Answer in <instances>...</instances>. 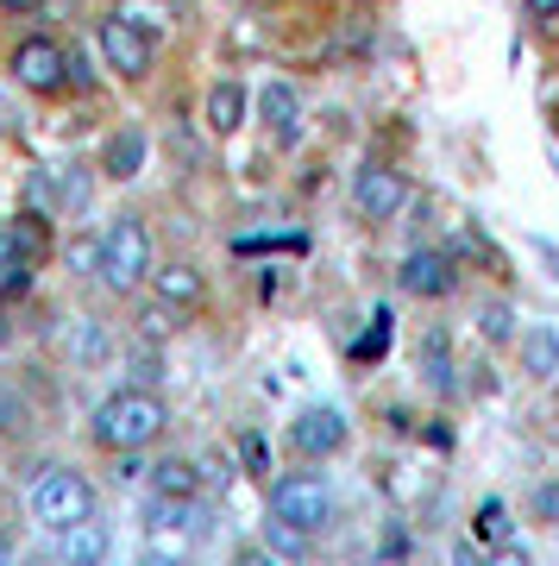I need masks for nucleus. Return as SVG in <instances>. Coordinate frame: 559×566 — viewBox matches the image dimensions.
Masks as SVG:
<instances>
[{
	"label": "nucleus",
	"mask_w": 559,
	"mask_h": 566,
	"mask_svg": "<svg viewBox=\"0 0 559 566\" xmlns=\"http://www.w3.org/2000/svg\"><path fill=\"white\" fill-rule=\"evenodd\" d=\"M164 422H170L164 397L133 385V390H114V397L95 409V428H88V434H95V447H107V453H139V447H151L164 434Z\"/></svg>",
	"instance_id": "f257e3e1"
},
{
	"label": "nucleus",
	"mask_w": 559,
	"mask_h": 566,
	"mask_svg": "<svg viewBox=\"0 0 559 566\" xmlns=\"http://www.w3.org/2000/svg\"><path fill=\"white\" fill-rule=\"evenodd\" d=\"M25 510H32V523L63 535L70 523L95 516V485L82 472H70V465H44L39 479H32V491H25Z\"/></svg>",
	"instance_id": "f03ea898"
},
{
	"label": "nucleus",
	"mask_w": 559,
	"mask_h": 566,
	"mask_svg": "<svg viewBox=\"0 0 559 566\" xmlns=\"http://www.w3.org/2000/svg\"><path fill=\"white\" fill-rule=\"evenodd\" d=\"M95 277L107 283V290H139L145 277H151V233H145V221H133V214H120V221L101 233V264Z\"/></svg>",
	"instance_id": "7ed1b4c3"
},
{
	"label": "nucleus",
	"mask_w": 559,
	"mask_h": 566,
	"mask_svg": "<svg viewBox=\"0 0 559 566\" xmlns=\"http://www.w3.org/2000/svg\"><path fill=\"white\" fill-rule=\"evenodd\" d=\"M271 516L302 535H320V528L334 523V491L320 472H283L277 485H271Z\"/></svg>",
	"instance_id": "20e7f679"
},
{
	"label": "nucleus",
	"mask_w": 559,
	"mask_h": 566,
	"mask_svg": "<svg viewBox=\"0 0 559 566\" xmlns=\"http://www.w3.org/2000/svg\"><path fill=\"white\" fill-rule=\"evenodd\" d=\"M352 208H359L365 221H397L402 208H409V177L390 170V164H365L359 177H352Z\"/></svg>",
	"instance_id": "39448f33"
},
{
	"label": "nucleus",
	"mask_w": 559,
	"mask_h": 566,
	"mask_svg": "<svg viewBox=\"0 0 559 566\" xmlns=\"http://www.w3.org/2000/svg\"><path fill=\"white\" fill-rule=\"evenodd\" d=\"M151 51H158V39L139 32L126 13H107V20H101V57L114 63L120 76H145V70H151Z\"/></svg>",
	"instance_id": "423d86ee"
},
{
	"label": "nucleus",
	"mask_w": 559,
	"mask_h": 566,
	"mask_svg": "<svg viewBox=\"0 0 559 566\" xmlns=\"http://www.w3.org/2000/svg\"><path fill=\"white\" fill-rule=\"evenodd\" d=\"M7 70H13V82L32 88V95H57L63 88V44L57 39H20Z\"/></svg>",
	"instance_id": "0eeeda50"
},
{
	"label": "nucleus",
	"mask_w": 559,
	"mask_h": 566,
	"mask_svg": "<svg viewBox=\"0 0 559 566\" xmlns=\"http://www.w3.org/2000/svg\"><path fill=\"white\" fill-rule=\"evenodd\" d=\"M402 296H421V303H440V296H453L460 290V271H453V259L446 252H434V245H421V252H409L397 271Z\"/></svg>",
	"instance_id": "6e6552de"
},
{
	"label": "nucleus",
	"mask_w": 559,
	"mask_h": 566,
	"mask_svg": "<svg viewBox=\"0 0 559 566\" xmlns=\"http://www.w3.org/2000/svg\"><path fill=\"white\" fill-rule=\"evenodd\" d=\"M346 416L340 409H327V403H315V409H302L296 422H289V447H296L302 460H327V453H340L346 447Z\"/></svg>",
	"instance_id": "1a4fd4ad"
},
{
	"label": "nucleus",
	"mask_w": 559,
	"mask_h": 566,
	"mask_svg": "<svg viewBox=\"0 0 559 566\" xmlns=\"http://www.w3.org/2000/svg\"><path fill=\"white\" fill-rule=\"evenodd\" d=\"M57 554H63V566H107V554H114V535H107V523L82 516V523L63 528Z\"/></svg>",
	"instance_id": "9d476101"
},
{
	"label": "nucleus",
	"mask_w": 559,
	"mask_h": 566,
	"mask_svg": "<svg viewBox=\"0 0 559 566\" xmlns=\"http://www.w3.org/2000/svg\"><path fill=\"white\" fill-rule=\"evenodd\" d=\"M516 346H521V371H528L535 385H553L559 378V327H547V322L521 327Z\"/></svg>",
	"instance_id": "9b49d317"
},
{
	"label": "nucleus",
	"mask_w": 559,
	"mask_h": 566,
	"mask_svg": "<svg viewBox=\"0 0 559 566\" xmlns=\"http://www.w3.org/2000/svg\"><path fill=\"white\" fill-rule=\"evenodd\" d=\"M151 290L164 308H201V296H208L196 264H151Z\"/></svg>",
	"instance_id": "f8f14e48"
},
{
	"label": "nucleus",
	"mask_w": 559,
	"mask_h": 566,
	"mask_svg": "<svg viewBox=\"0 0 559 566\" xmlns=\"http://www.w3.org/2000/svg\"><path fill=\"white\" fill-rule=\"evenodd\" d=\"M259 120L289 145V139H296V120H302V95L289 88V82H264V88H259Z\"/></svg>",
	"instance_id": "ddd939ff"
},
{
	"label": "nucleus",
	"mask_w": 559,
	"mask_h": 566,
	"mask_svg": "<svg viewBox=\"0 0 559 566\" xmlns=\"http://www.w3.org/2000/svg\"><path fill=\"white\" fill-rule=\"evenodd\" d=\"M245 88L240 82H214V88H208V133H220V139H233V133H240L245 126Z\"/></svg>",
	"instance_id": "4468645a"
},
{
	"label": "nucleus",
	"mask_w": 559,
	"mask_h": 566,
	"mask_svg": "<svg viewBox=\"0 0 559 566\" xmlns=\"http://www.w3.org/2000/svg\"><path fill=\"white\" fill-rule=\"evenodd\" d=\"M7 233H13V245H20V259H25V264L51 259V245H57V233H51V221H44L39 208L13 214V221H7Z\"/></svg>",
	"instance_id": "2eb2a0df"
},
{
	"label": "nucleus",
	"mask_w": 559,
	"mask_h": 566,
	"mask_svg": "<svg viewBox=\"0 0 559 566\" xmlns=\"http://www.w3.org/2000/svg\"><path fill=\"white\" fill-rule=\"evenodd\" d=\"M101 170H107L114 182L139 177L145 170V133H114V139L101 145Z\"/></svg>",
	"instance_id": "dca6fc26"
},
{
	"label": "nucleus",
	"mask_w": 559,
	"mask_h": 566,
	"mask_svg": "<svg viewBox=\"0 0 559 566\" xmlns=\"http://www.w3.org/2000/svg\"><path fill=\"white\" fill-rule=\"evenodd\" d=\"M151 491H158V497H196V491H201V472H196L189 460H177V453H170V460L151 465Z\"/></svg>",
	"instance_id": "f3484780"
},
{
	"label": "nucleus",
	"mask_w": 559,
	"mask_h": 566,
	"mask_svg": "<svg viewBox=\"0 0 559 566\" xmlns=\"http://www.w3.org/2000/svg\"><path fill=\"white\" fill-rule=\"evenodd\" d=\"M145 528H201L196 497H158V491H151V504H145Z\"/></svg>",
	"instance_id": "a211bd4d"
},
{
	"label": "nucleus",
	"mask_w": 559,
	"mask_h": 566,
	"mask_svg": "<svg viewBox=\"0 0 559 566\" xmlns=\"http://www.w3.org/2000/svg\"><path fill=\"white\" fill-rule=\"evenodd\" d=\"M25 283H32V264L20 259V245H13V233L0 227V296H20Z\"/></svg>",
	"instance_id": "6ab92c4d"
},
{
	"label": "nucleus",
	"mask_w": 559,
	"mask_h": 566,
	"mask_svg": "<svg viewBox=\"0 0 559 566\" xmlns=\"http://www.w3.org/2000/svg\"><path fill=\"white\" fill-rule=\"evenodd\" d=\"M478 334H484L491 346H509V340L521 334V327H516V308H509V303H484V308H478Z\"/></svg>",
	"instance_id": "aec40b11"
},
{
	"label": "nucleus",
	"mask_w": 559,
	"mask_h": 566,
	"mask_svg": "<svg viewBox=\"0 0 559 566\" xmlns=\"http://www.w3.org/2000/svg\"><path fill=\"white\" fill-rule=\"evenodd\" d=\"M421 371H428V385L446 397L453 390V359H446V334H428V346H421Z\"/></svg>",
	"instance_id": "412c9836"
},
{
	"label": "nucleus",
	"mask_w": 559,
	"mask_h": 566,
	"mask_svg": "<svg viewBox=\"0 0 559 566\" xmlns=\"http://www.w3.org/2000/svg\"><path fill=\"white\" fill-rule=\"evenodd\" d=\"M383 346H390V308H378V315H371V334L352 346V359H359V365H378Z\"/></svg>",
	"instance_id": "4be33fe9"
},
{
	"label": "nucleus",
	"mask_w": 559,
	"mask_h": 566,
	"mask_svg": "<svg viewBox=\"0 0 559 566\" xmlns=\"http://www.w3.org/2000/svg\"><path fill=\"white\" fill-rule=\"evenodd\" d=\"M32 434V422H25V403L13 397V390H0V441H25Z\"/></svg>",
	"instance_id": "5701e85b"
},
{
	"label": "nucleus",
	"mask_w": 559,
	"mask_h": 566,
	"mask_svg": "<svg viewBox=\"0 0 559 566\" xmlns=\"http://www.w3.org/2000/svg\"><path fill=\"white\" fill-rule=\"evenodd\" d=\"M107 353H114V340H107V327L82 322V327H76V359H82V365H95V359H107Z\"/></svg>",
	"instance_id": "b1692460"
},
{
	"label": "nucleus",
	"mask_w": 559,
	"mask_h": 566,
	"mask_svg": "<svg viewBox=\"0 0 559 566\" xmlns=\"http://www.w3.org/2000/svg\"><path fill=\"white\" fill-rule=\"evenodd\" d=\"M484 535V542H503V528H509V510H503V497H484L478 504V523H472Z\"/></svg>",
	"instance_id": "393cba45"
},
{
	"label": "nucleus",
	"mask_w": 559,
	"mask_h": 566,
	"mask_svg": "<svg viewBox=\"0 0 559 566\" xmlns=\"http://www.w3.org/2000/svg\"><path fill=\"white\" fill-rule=\"evenodd\" d=\"M264 547H271V554H302V547H308V535H302V528H289V523H277V516H271V535H264Z\"/></svg>",
	"instance_id": "a878e982"
},
{
	"label": "nucleus",
	"mask_w": 559,
	"mask_h": 566,
	"mask_svg": "<svg viewBox=\"0 0 559 566\" xmlns=\"http://www.w3.org/2000/svg\"><path fill=\"white\" fill-rule=\"evenodd\" d=\"M63 88H95V63H88V51H63Z\"/></svg>",
	"instance_id": "bb28decb"
},
{
	"label": "nucleus",
	"mask_w": 559,
	"mask_h": 566,
	"mask_svg": "<svg viewBox=\"0 0 559 566\" xmlns=\"http://www.w3.org/2000/svg\"><path fill=\"white\" fill-rule=\"evenodd\" d=\"M240 460H245V472H271V447H264V434H240Z\"/></svg>",
	"instance_id": "cd10ccee"
},
{
	"label": "nucleus",
	"mask_w": 559,
	"mask_h": 566,
	"mask_svg": "<svg viewBox=\"0 0 559 566\" xmlns=\"http://www.w3.org/2000/svg\"><path fill=\"white\" fill-rule=\"evenodd\" d=\"M70 264H76V271H95L101 264V233H88V240L70 245Z\"/></svg>",
	"instance_id": "c85d7f7f"
},
{
	"label": "nucleus",
	"mask_w": 559,
	"mask_h": 566,
	"mask_svg": "<svg viewBox=\"0 0 559 566\" xmlns=\"http://www.w3.org/2000/svg\"><path fill=\"white\" fill-rule=\"evenodd\" d=\"M528 504H535L540 523H559V485H540L535 497H528Z\"/></svg>",
	"instance_id": "c756f323"
},
{
	"label": "nucleus",
	"mask_w": 559,
	"mask_h": 566,
	"mask_svg": "<svg viewBox=\"0 0 559 566\" xmlns=\"http://www.w3.org/2000/svg\"><path fill=\"white\" fill-rule=\"evenodd\" d=\"M233 566H283V560L271 554V547H240V554H233Z\"/></svg>",
	"instance_id": "7c9ffc66"
},
{
	"label": "nucleus",
	"mask_w": 559,
	"mask_h": 566,
	"mask_svg": "<svg viewBox=\"0 0 559 566\" xmlns=\"http://www.w3.org/2000/svg\"><path fill=\"white\" fill-rule=\"evenodd\" d=\"M491 566H535V560H528V547H497V560Z\"/></svg>",
	"instance_id": "2f4dec72"
},
{
	"label": "nucleus",
	"mask_w": 559,
	"mask_h": 566,
	"mask_svg": "<svg viewBox=\"0 0 559 566\" xmlns=\"http://www.w3.org/2000/svg\"><path fill=\"white\" fill-rule=\"evenodd\" d=\"M521 7H528L535 20H559V0H521Z\"/></svg>",
	"instance_id": "473e14b6"
},
{
	"label": "nucleus",
	"mask_w": 559,
	"mask_h": 566,
	"mask_svg": "<svg viewBox=\"0 0 559 566\" xmlns=\"http://www.w3.org/2000/svg\"><path fill=\"white\" fill-rule=\"evenodd\" d=\"M453 566H491V560H484V554H472V542H460V547H453Z\"/></svg>",
	"instance_id": "72a5a7b5"
},
{
	"label": "nucleus",
	"mask_w": 559,
	"mask_h": 566,
	"mask_svg": "<svg viewBox=\"0 0 559 566\" xmlns=\"http://www.w3.org/2000/svg\"><path fill=\"white\" fill-rule=\"evenodd\" d=\"M0 566H20V547H13V535L0 528Z\"/></svg>",
	"instance_id": "f704fd0d"
},
{
	"label": "nucleus",
	"mask_w": 559,
	"mask_h": 566,
	"mask_svg": "<svg viewBox=\"0 0 559 566\" xmlns=\"http://www.w3.org/2000/svg\"><path fill=\"white\" fill-rule=\"evenodd\" d=\"M139 566H189V560H182V554H158V547H151V554H145Z\"/></svg>",
	"instance_id": "c9c22d12"
},
{
	"label": "nucleus",
	"mask_w": 559,
	"mask_h": 566,
	"mask_svg": "<svg viewBox=\"0 0 559 566\" xmlns=\"http://www.w3.org/2000/svg\"><path fill=\"white\" fill-rule=\"evenodd\" d=\"M0 13H39V0H0Z\"/></svg>",
	"instance_id": "e433bc0d"
}]
</instances>
